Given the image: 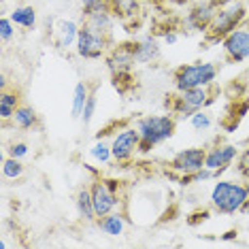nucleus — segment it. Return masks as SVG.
Segmentation results:
<instances>
[{
  "mask_svg": "<svg viewBox=\"0 0 249 249\" xmlns=\"http://www.w3.org/2000/svg\"><path fill=\"white\" fill-rule=\"evenodd\" d=\"M139 134H141V154H149L154 147L166 143L173 139L177 130V117L173 113H162V115H145L134 122Z\"/></svg>",
  "mask_w": 249,
  "mask_h": 249,
  "instance_id": "nucleus-1",
  "label": "nucleus"
},
{
  "mask_svg": "<svg viewBox=\"0 0 249 249\" xmlns=\"http://www.w3.org/2000/svg\"><path fill=\"white\" fill-rule=\"evenodd\" d=\"M247 198H249V185L247 183L222 179L213 185L211 194H209V202H211L215 213L236 215V213H241V209L247 202Z\"/></svg>",
  "mask_w": 249,
  "mask_h": 249,
  "instance_id": "nucleus-2",
  "label": "nucleus"
},
{
  "mask_svg": "<svg viewBox=\"0 0 249 249\" xmlns=\"http://www.w3.org/2000/svg\"><path fill=\"white\" fill-rule=\"evenodd\" d=\"M247 19V7L243 0H224L219 11L215 13V18L205 32L209 43H222L232 30H236L239 26L245 24Z\"/></svg>",
  "mask_w": 249,
  "mask_h": 249,
  "instance_id": "nucleus-3",
  "label": "nucleus"
},
{
  "mask_svg": "<svg viewBox=\"0 0 249 249\" xmlns=\"http://www.w3.org/2000/svg\"><path fill=\"white\" fill-rule=\"evenodd\" d=\"M217 66L213 62H192L183 64L173 72V83L177 92L192 88H211L217 79Z\"/></svg>",
  "mask_w": 249,
  "mask_h": 249,
  "instance_id": "nucleus-4",
  "label": "nucleus"
},
{
  "mask_svg": "<svg viewBox=\"0 0 249 249\" xmlns=\"http://www.w3.org/2000/svg\"><path fill=\"white\" fill-rule=\"evenodd\" d=\"M209 103H211L209 88H192V89H183V92H177L175 96H171L166 100V107L175 117L190 120L196 111L205 109Z\"/></svg>",
  "mask_w": 249,
  "mask_h": 249,
  "instance_id": "nucleus-5",
  "label": "nucleus"
},
{
  "mask_svg": "<svg viewBox=\"0 0 249 249\" xmlns=\"http://www.w3.org/2000/svg\"><path fill=\"white\" fill-rule=\"evenodd\" d=\"M75 52L79 58H83V60L105 58V55L111 52V36L103 35V32L94 30V28H89L86 24H81L79 38L75 43Z\"/></svg>",
  "mask_w": 249,
  "mask_h": 249,
  "instance_id": "nucleus-6",
  "label": "nucleus"
},
{
  "mask_svg": "<svg viewBox=\"0 0 249 249\" xmlns=\"http://www.w3.org/2000/svg\"><path fill=\"white\" fill-rule=\"evenodd\" d=\"M89 190H92L94 209H96V215H98V217L117 211V207H120V194H117V183L115 181L94 179L92 185H89Z\"/></svg>",
  "mask_w": 249,
  "mask_h": 249,
  "instance_id": "nucleus-7",
  "label": "nucleus"
},
{
  "mask_svg": "<svg viewBox=\"0 0 249 249\" xmlns=\"http://www.w3.org/2000/svg\"><path fill=\"white\" fill-rule=\"evenodd\" d=\"M139 145H141V134L137 126H128V128H122L115 137L111 139V154H113V160L115 162H128L132 160L134 154L139 151Z\"/></svg>",
  "mask_w": 249,
  "mask_h": 249,
  "instance_id": "nucleus-8",
  "label": "nucleus"
},
{
  "mask_svg": "<svg viewBox=\"0 0 249 249\" xmlns=\"http://www.w3.org/2000/svg\"><path fill=\"white\" fill-rule=\"evenodd\" d=\"M226 60L232 64H241L249 60V26H239L222 41Z\"/></svg>",
  "mask_w": 249,
  "mask_h": 249,
  "instance_id": "nucleus-9",
  "label": "nucleus"
},
{
  "mask_svg": "<svg viewBox=\"0 0 249 249\" xmlns=\"http://www.w3.org/2000/svg\"><path fill=\"white\" fill-rule=\"evenodd\" d=\"M222 2L224 0H194V7L188 11V18H185L188 26L196 32H207Z\"/></svg>",
  "mask_w": 249,
  "mask_h": 249,
  "instance_id": "nucleus-10",
  "label": "nucleus"
},
{
  "mask_svg": "<svg viewBox=\"0 0 249 249\" xmlns=\"http://www.w3.org/2000/svg\"><path fill=\"white\" fill-rule=\"evenodd\" d=\"M205 158H207V149L202 147H188V149H181L173 156L171 160V171L183 175H192L200 168H205Z\"/></svg>",
  "mask_w": 249,
  "mask_h": 249,
  "instance_id": "nucleus-11",
  "label": "nucleus"
},
{
  "mask_svg": "<svg viewBox=\"0 0 249 249\" xmlns=\"http://www.w3.org/2000/svg\"><path fill=\"white\" fill-rule=\"evenodd\" d=\"M107 66H109L111 75H124V72H132V69L137 66V60L132 55L128 43H122L117 47H111V52L105 55Z\"/></svg>",
  "mask_w": 249,
  "mask_h": 249,
  "instance_id": "nucleus-12",
  "label": "nucleus"
},
{
  "mask_svg": "<svg viewBox=\"0 0 249 249\" xmlns=\"http://www.w3.org/2000/svg\"><path fill=\"white\" fill-rule=\"evenodd\" d=\"M239 158V149L234 145H215L211 149H207V158H205V166L215 171L217 175H222L232 162Z\"/></svg>",
  "mask_w": 249,
  "mask_h": 249,
  "instance_id": "nucleus-13",
  "label": "nucleus"
},
{
  "mask_svg": "<svg viewBox=\"0 0 249 249\" xmlns=\"http://www.w3.org/2000/svg\"><path fill=\"white\" fill-rule=\"evenodd\" d=\"M128 45H130V49H132V55H134V60H137V64H154L162 55L160 43L151 35L137 38V41H130Z\"/></svg>",
  "mask_w": 249,
  "mask_h": 249,
  "instance_id": "nucleus-14",
  "label": "nucleus"
},
{
  "mask_svg": "<svg viewBox=\"0 0 249 249\" xmlns=\"http://www.w3.org/2000/svg\"><path fill=\"white\" fill-rule=\"evenodd\" d=\"M115 13L111 9H100V11H94V13H88L83 15V24L94 28V30L103 32V35H109L113 32V26H115Z\"/></svg>",
  "mask_w": 249,
  "mask_h": 249,
  "instance_id": "nucleus-15",
  "label": "nucleus"
},
{
  "mask_svg": "<svg viewBox=\"0 0 249 249\" xmlns=\"http://www.w3.org/2000/svg\"><path fill=\"white\" fill-rule=\"evenodd\" d=\"M79 30H81V24H77L75 19H60L58 30H55V45L60 49L75 47L79 38Z\"/></svg>",
  "mask_w": 249,
  "mask_h": 249,
  "instance_id": "nucleus-16",
  "label": "nucleus"
},
{
  "mask_svg": "<svg viewBox=\"0 0 249 249\" xmlns=\"http://www.w3.org/2000/svg\"><path fill=\"white\" fill-rule=\"evenodd\" d=\"M96 224H98V228L103 230L107 236H113V239H117V236H122L124 232H126V219H124V215L117 213V211L98 217Z\"/></svg>",
  "mask_w": 249,
  "mask_h": 249,
  "instance_id": "nucleus-17",
  "label": "nucleus"
},
{
  "mask_svg": "<svg viewBox=\"0 0 249 249\" xmlns=\"http://www.w3.org/2000/svg\"><path fill=\"white\" fill-rule=\"evenodd\" d=\"M75 207H77V213L83 222H96L98 215H96V209H94V198H92V190L89 188H81L75 196Z\"/></svg>",
  "mask_w": 249,
  "mask_h": 249,
  "instance_id": "nucleus-18",
  "label": "nucleus"
},
{
  "mask_svg": "<svg viewBox=\"0 0 249 249\" xmlns=\"http://www.w3.org/2000/svg\"><path fill=\"white\" fill-rule=\"evenodd\" d=\"M11 19L15 21L18 28H24V30H35L36 28V9L30 7V4H21V7H15L11 11Z\"/></svg>",
  "mask_w": 249,
  "mask_h": 249,
  "instance_id": "nucleus-19",
  "label": "nucleus"
},
{
  "mask_svg": "<svg viewBox=\"0 0 249 249\" xmlns=\"http://www.w3.org/2000/svg\"><path fill=\"white\" fill-rule=\"evenodd\" d=\"M19 105H21L19 103V94L15 92V89L2 88V92H0V117H2V122L13 120L15 109H18Z\"/></svg>",
  "mask_w": 249,
  "mask_h": 249,
  "instance_id": "nucleus-20",
  "label": "nucleus"
},
{
  "mask_svg": "<svg viewBox=\"0 0 249 249\" xmlns=\"http://www.w3.org/2000/svg\"><path fill=\"white\" fill-rule=\"evenodd\" d=\"M38 124V115L30 105H19L13 115V126L19 130H32Z\"/></svg>",
  "mask_w": 249,
  "mask_h": 249,
  "instance_id": "nucleus-21",
  "label": "nucleus"
},
{
  "mask_svg": "<svg viewBox=\"0 0 249 249\" xmlns=\"http://www.w3.org/2000/svg\"><path fill=\"white\" fill-rule=\"evenodd\" d=\"M141 0H109V7L120 19H132L141 11Z\"/></svg>",
  "mask_w": 249,
  "mask_h": 249,
  "instance_id": "nucleus-22",
  "label": "nucleus"
},
{
  "mask_svg": "<svg viewBox=\"0 0 249 249\" xmlns=\"http://www.w3.org/2000/svg\"><path fill=\"white\" fill-rule=\"evenodd\" d=\"M89 92L92 89L88 88V83L86 81H79L75 89H72V100H71V115L75 117V120H79L81 117V113H83V107H86L88 103V98H89Z\"/></svg>",
  "mask_w": 249,
  "mask_h": 249,
  "instance_id": "nucleus-23",
  "label": "nucleus"
},
{
  "mask_svg": "<svg viewBox=\"0 0 249 249\" xmlns=\"http://www.w3.org/2000/svg\"><path fill=\"white\" fill-rule=\"evenodd\" d=\"M24 162L18 160V158H13V156H7L2 160V177L4 179H11V181H15V179H19L21 175H24Z\"/></svg>",
  "mask_w": 249,
  "mask_h": 249,
  "instance_id": "nucleus-24",
  "label": "nucleus"
},
{
  "mask_svg": "<svg viewBox=\"0 0 249 249\" xmlns=\"http://www.w3.org/2000/svg\"><path fill=\"white\" fill-rule=\"evenodd\" d=\"M89 156L94 158L98 164H109L113 160V154H111V143H105V141H96V143L89 147Z\"/></svg>",
  "mask_w": 249,
  "mask_h": 249,
  "instance_id": "nucleus-25",
  "label": "nucleus"
},
{
  "mask_svg": "<svg viewBox=\"0 0 249 249\" xmlns=\"http://www.w3.org/2000/svg\"><path fill=\"white\" fill-rule=\"evenodd\" d=\"M188 122H190L192 130H196V132H205V130H209V128L213 126V117H211V113L205 111V109L196 111Z\"/></svg>",
  "mask_w": 249,
  "mask_h": 249,
  "instance_id": "nucleus-26",
  "label": "nucleus"
},
{
  "mask_svg": "<svg viewBox=\"0 0 249 249\" xmlns=\"http://www.w3.org/2000/svg\"><path fill=\"white\" fill-rule=\"evenodd\" d=\"M215 177H219L215 171H211V168H200V171H196V173H192V175H183L181 177V183L183 185H192V183H205V181H211Z\"/></svg>",
  "mask_w": 249,
  "mask_h": 249,
  "instance_id": "nucleus-27",
  "label": "nucleus"
},
{
  "mask_svg": "<svg viewBox=\"0 0 249 249\" xmlns=\"http://www.w3.org/2000/svg\"><path fill=\"white\" fill-rule=\"evenodd\" d=\"M96 107H98V94H96V89H92V92H89V98H88L86 107H83L81 117H79V120L83 122V126H89V124H92L94 115H96Z\"/></svg>",
  "mask_w": 249,
  "mask_h": 249,
  "instance_id": "nucleus-28",
  "label": "nucleus"
},
{
  "mask_svg": "<svg viewBox=\"0 0 249 249\" xmlns=\"http://www.w3.org/2000/svg\"><path fill=\"white\" fill-rule=\"evenodd\" d=\"M15 28L18 26L11 19V15H2L0 18V38H2V43H9L15 36Z\"/></svg>",
  "mask_w": 249,
  "mask_h": 249,
  "instance_id": "nucleus-29",
  "label": "nucleus"
},
{
  "mask_svg": "<svg viewBox=\"0 0 249 249\" xmlns=\"http://www.w3.org/2000/svg\"><path fill=\"white\" fill-rule=\"evenodd\" d=\"M79 2H81L83 15L94 13V11H100V9H111L109 7V0H79Z\"/></svg>",
  "mask_w": 249,
  "mask_h": 249,
  "instance_id": "nucleus-30",
  "label": "nucleus"
},
{
  "mask_svg": "<svg viewBox=\"0 0 249 249\" xmlns=\"http://www.w3.org/2000/svg\"><path fill=\"white\" fill-rule=\"evenodd\" d=\"M28 151H30V147H28V143H24V141H15V143H11V147H9V156L18 158V160H24L28 156Z\"/></svg>",
  "mask_w": 249,
  "mask_h": 249,
  "instance_id": "nucleus-31",
  "label": "nucleus"
},
{
  "mask_svg": "<svg viewBox=\"0 0 249 249\" xmlns=\"http://www.w3.org/2000/svg\"><path fill=\"white\" fill-rule=\"evenodd\" d=\"M162 41L166 45H175V43H179V35L175 30H168V32H164L162 35Z\"/></svg>",
  "mask_w": 249,
  "mask_h": 249,
  "instance_id": "nucleus-32",
  "label": "nucleus"
},
{
  "mask_svg": "<svg viewBox=\"0 0 249 249\" xmlns=\"http://www.w3.org/2000/svg\"><path fill=\"white\" fill-rule=\"evenodd\" d=\"M241 213H243V215H249V198H247V202H245V205H243Z\"/></svg>",
  "mask_w": 249,
  "mask_h": 249,
  "instance_id": "nucleus-33",
  "label": "nucleus"
},
{
  "mask_svg": "<svg viewBox=\"0 0 249 249\" xmlns=\"http://www.w3.org/2000/svg\"><path fill=\"white\" fill-rule=\"evenodd\" d=\"M141 2H149V4H156V2H162V0H141Z\"/></svg>",
  "mask_w": 249,
  "mask_h": 249,
  "instance_id": "nucleus-34",
  "label": "nucleus"
},
{
  "mask_svg": "<svg viewBox=\"0 0 249 249\" xmlns=\"http://www.w3.org/2000/svg\"><path fill=\"white\" fill-rule=\"evenodd\" d=\"M247 75H249V69H247Z\"/></svg>",
  "mask_w": 249,
  "mask_h": 249,
  "instance_id": "nucleus-35",
  "label": "nucleus"
},
{
  "mask_svg": "<svg viewBox=\"0 0 249 249\" xmlns=\"http://www.w3.org/2000/svg\"><path fill=\"white\" fill-rule=\"evenodd\" d=\"M243 2H245V0H243Z\"/></svg>",
  "mask_w": 249,
  "mask_h": 249,
  "instance_id": "nucleus-36",
  "label": "nucleus"
}]
</instances>
